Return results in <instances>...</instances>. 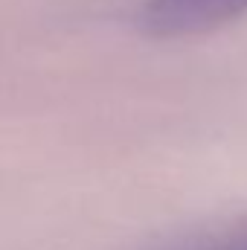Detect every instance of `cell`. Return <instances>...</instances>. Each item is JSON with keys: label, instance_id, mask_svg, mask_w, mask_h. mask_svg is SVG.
<instances>
[{"label": "cell", "instance_id": "obj_1", "mask_svg": "<svg viewBox=\"0 0 247 250\" xmlns=\"http://www.w3.org/2000/svg\"><path fill=\"white\" fill-rule=\"evenodd\" d=\"M247 12V0H145L140 26L154 38H192Z\"/></svg>", "mask_w": 247, "mask_h": 250}, {"label": "cell", "instance_id": "obj_2", "mask_svg": "<svg viewBox=\"0 0 247 250\" xmlns=\"http://www.w3.org/2000/svg\"><path fill=\"white\" fill-rule=\"evenodd\" d=\"M201 250H247V224L230 230V233H224L221 239L209 242L206 248H201Z\"/></svg>", "mask_w": 247, "mask_h": 250}]
</instances>
